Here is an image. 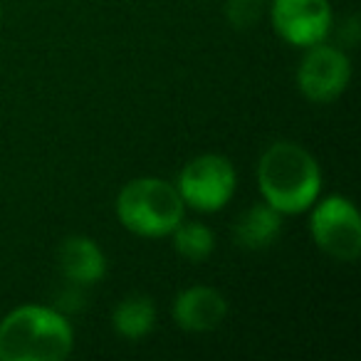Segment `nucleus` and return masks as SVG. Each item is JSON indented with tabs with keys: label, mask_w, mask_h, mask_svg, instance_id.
<instances>
[{
	"label": "nucleus",
	"mask_w": 361,
	"mask_h": 361,
	"mask_svg": "<svg viewBox=\"0 0 361 361\" xmlns=\"http://www.w3.org/2000/svg\"><path fill=\"white\" fill-rule=\"evenodd\" d=\"M0 20H3V8H0Z\"/></svg>",
	"instance_id": "13"
},
{
	"label": "nucleus",
	"mask_w": 361,
	"mask_h": 361,
	"mask_svg": "<svg viewBox=\"0 0 361 361\" xmlns=\"http://www.w3.org/2000/svg\"><path fill=\"white\" fill-rule=\"evenodd\" d=\"M171 314L178 329L191 331V334H206L226 322L228 300L216 287L191 285L176 295Z\"/></svg>",
	"instance_id": "8"
},
{
	"label": "nucleus",
	"mask_w": 361,
	"mask_h": 361,
	"mask_svg": "<svg viewBox=\"0 0 361 361\" xmlns=\"http://www.w3.org/2000/svg\"><path fill=\"white\" fill-rule=\"evenodd\" d=\"M171 243L178 257L188 262H206L216 250V235L206 223H186L180 221L178 228L171 233Z\"/></svg>",
	"instance_id": "12"
},
{
	"label": "nucleus",
	"mask_w": 361,
	"mask_h": 361,
	"mask_svg": "<svg viewBox=\"0 0 361 361\" xmlns=\"http://www.w3.org/2000/svg\"><path fill=\"white\" fill-rule=\"evenodd\" d=\"M57 265L62 277H67L75 285H97L106 275V255L99 243L87 235H70L62 240L57 252Z\"/></svg>",
	"instance_id": "9"
},
{
	"label": "nucleus",
	"mask_w": 361,
	"mask_h": 361,
	"mask_svg": "<svg viewBox=\"0 0 361 361\" xmlns=\"http://www.w3.org/2000/svg\"><path fill=\"white\" fill-rule=\"evenodd\" d=\"M257 188L282 216H300L322 196V169L297 141H272L257 161Z\"/></svg>",
	"instance_id": "1"
},
{
	"label": "nucleus",
	"mask_w": 361,
	"mask_h": 361,
	"mask_svg": "<svg viewBox=\"0 0 361 361\" xmlns=\"http://www.w3.org/2000/svg\"><path fill=\"white\" fill-rule=\"evenodd\" d=\"M312 243L336 262H354L361 255V216L346 196L317 198L310 208Z\"/></svg>",
	"instance_id": "5"
},
{
	"label": "nucleus",
	"mask_w": 361,
	"mask_h": 361,
	"mask_svg": "<svg viewBox=\"0 0 361 361\" xmlns=\"http://www.w3.org/2000/svg\"><path fill=\"white\" fill-rule=\"evenodd\" d=\"M186 208L198 213H218L238 191V171L223 154H198L180 169L176 178Z\"/></svg>",
	"instance_id": "4"
},
{
	"label": "nucleus",
	"mask_w": 361,
	"mask_h": 361,
	"mask_svg": "<svg viewBox=\"0 0 361 361\" xmlns=\"http://www.w3.org/2000/svg\"><path fill=\"white\" fill-rule=\"evenodd\" d=\"M282 213L275 211L270 203L260 201L252 203L247 211L238 216L233 226V240L245 250H265L275 245V240L282 233Z\"/></svg>",
	"instance_id": "10"
},
{
	"label": "nucleus",
	"mask_w": 361,
	"mask_h": 361,
	"mask_svg": "<svg viewBox=\"0 0 361 361\" xmlns=\"http://www.w3.org/2000/svg\"><path fill=\"white\" fill-rule=\"evenodd\" d=\"M75 349V329L60 310L20 305L0 319V361H62Z\"/></svg>",
	"instance_id": "2"
},
{
	"label": "nucleus",
	"mask_w": 361,
	"mask_h": 361,
	"mask_svg": "<svg viewBox=\"0 0 361 361\" xmlns=\"http://www.w3.org/2000/svg\"><path fill=\"white\" fill-rule=\"evenodd\" d=\"M156 317V302L149 295H129L111 312V329L121 339L139 341L154 331Z\"/></svg>",
	"instance_id": "11"
},
{
	"label": "nucleus",
	"mask_w": 361,
	"mask_h": 361,
	"mask_svg": "<svg viewBox=\"0 0 361 361\" xmlns=\"http://www.w3.org/2000/svg\"><path fill=\"white\" fill-rule=\"evenodd\" d=\"M114 213L131 235L161 240L169 238L180 221H186V203L176 183L159 176H139L116 193Z\"/></svg>",
	"instance_id": "3"
},
{
	"label": "nucleus",
	"mask_w": 361,
	"mask_h": 361,
	"mask_svg": "<svg viewBox=\"0 0 361 361\" xmlns=\"http://www.w3.org/2000/svg\"><path fill=\"white\" fill-rule=\"evenodd\" d=\"M270 23L282 42L305 50L329 37L334 11L329 0H272Z\"/></svg>",
	"instance_id": "7"
},
{
	"label": "nucleus",
	"mask_w": 361,
	"mask_h": 361,
	"mask_svg": "<svg viewBox=\"0 0 361 361\" xmlns=\"http://www.w3.org/2000/svg\"><path fill=\"white\" fill-rule=\"evenodd\" d=\"M297 90L312 104H331L346 92L351 82V60L341 47L317 42L305 47L297 65Z\"/></svg>",
	"instance_id": "6"
}]
</instances>
